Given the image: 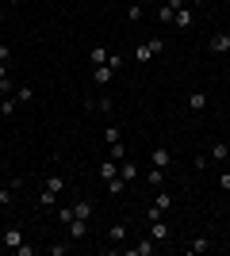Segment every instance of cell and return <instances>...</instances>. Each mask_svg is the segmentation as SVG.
Segmentation results:
<instances>
[{"label":"cell","mask_w":230,"mask_h":256,"mask_svg":"<svg viewBox=\"0 0 230 256\" xmlns=\"http://www.w3.org/2000/svg\"><path fill=\"white\" fill-rule=\"evenodd\" d=\"M173 23H176V27H180V31H188V27H192V8H188V4H184V8H176Z\"/></svg>","instance_id":"7c38bea8"},{"label":"cell","mask_w":230,"mask_h":256,"mask_svg":"<svg viewBox=\"0 0 230 256\" xmlns=\"http://www.w3.org/2000/svg\"><path fill=\"white\" fill-rule=\"evenodd\" d=\"M188 4H203V0H188Z\"/></svg>","instance_id":"836d02e7"},{"label":"cell","mask_w":230,"mask_h":256,"mask_svg":"<svg viewBox=\"0 0 230 256\" xmlns=\"http://www.w3.org/2000/svg\"><path fill=\"white\" fill-rule=\"evenodd\" d=\"M115 164H119V160H104V164H100V180H104V184H108V180H115V176H119V168H115Z\"/></svg>","instance_id":"9a60e30c"},{"label":"cell","mask_w":230,"mask_h":256,"mask_svg":"<svg viewBox=\"0 0 230 256\" xmlns=\"http://www.w3.org/2000/svg\"><path fill=\"white\" fill-rule=\"evenodd\" d=\"M16 100H20V104H31V100H35V88H27V84L16 88Z\"/></svg>","instance_id":"484cf974"},{"label":"cell","mask_w":230,"mask_h":256,"mask_svg":"<svg viewBox=\"0 0 230 256\" xmlns=\"http://www.w3.org/2000/svg\"><path fill=\"white\" fill-rule=\"evenodd\" d=\"M188 107H192V111H207V92H192V96H188Z\"/></svg>","instance_id":"44dd1931"},{"label":"cell","mask_w":230,"mask_h":256,"mask_svg":"<svg viewBox=\"0 0 230 256\" xmlns=\"http://www.w3.org/2000/svg\"><path fill=\"white\" fill-rule=\"evenodd\" d=\"M62 192H66V180H62V176H50L46 188H43V195H39V206H54V199Z\"/></svg>","instance_id":"6da1fadb"},{"label":"cell","mask_w":230,"mask_h":256,"mask_svg":"<svg viewBox=\"0 0 230 256\" xmlns=\"http://www.w3.org/2000/svg\"><path fill=\"white\" fill-rule=\"evenodd\" d=\"M73 214H77V218H92V199H81V203H73Z\"/></svg>","instance_id":"7402d4cb"},{"label":"cell","mask_w":230,"mask_h":256,"mask_svg":"<svg viewBox=\"0 0 230 256\" xmlns=\"http://www.w3.org/2000/svg\"><path fill=\"white\" fill-rule=\"evenodd\" d=\"M16 107H20V100H16V92H8V96H4V104H0V115L12 118V115H16Z\"/></svg>","instance_id":"ac0fdd59"},{"label":"cell","mask_w":230,"mask_h":256,"mask_svg":"<svg viewBox=\"0 0 230 256\" xmlns=\"http://www.w3.org/2000/svg\"><path fill=\"white\" fill-rule=\"evenodd\" d=\"M153 58H157V54H153L150 42H138V46H134V62H153Z\"/></svg>","instance_id":"e0dca14e"},{"label":"cell","mask_w":230,"mask_h":256,"mask_svg":"<svg viewBox=\"0 0 230 256\" xmlns=\"http://www.w3.org/2000/svg\"><path fill=\"white\" fill-rule=\"evenodd\" d=\"M111 76H115V69H111V65H92V84H96V88H108Z\"/></svg>","instance_id":"3957f363"},{"label":"cell","mask_w":230,"mask_h":256,"mask_svg":"<svg viewBox=\"0 0 230 256\" xmlns=\"http://www.w3.org/2000/svg\"><path fill=\"white\" fill-rule=\"evenodd\" d=\"M54 218H58L62 226H69V222L77 218V214H73V206H58V210H54Z\"/></svg>","instance_id":"603a6c76"},{"label":"cell","mask_w":230,"mask_h":256,"mask_svg":"<svg viewBox=\"0 0 230 256\" xmlns=\"http://www.w3.org/2000/svg\"><path fill=\"white\" fill-rule=\"evenodd\" d=\"M0 248H4V241H0Z\"/></svg>","instance_id":"8d00e7d4"},{"label":"cell","mask_w":230,"mask_h":256,"mask_svg":"<svg viewBox=\"0 0 230 256\" xmlns=\"http://www.w3.org/2000/svg\"><path fill=\"white\" fill-rule=\"evenodd\" d=\"M104 188H108V195H123V188H127V184H123V176H115V180H108Z\"/></svg>","instance_id":"cb8c5ba5"},{"label":"cell","mask_w":230,"mask_h":256,"mask_svg":"<svg viewBox=\"0 0 230 256\" xmlns=\"http://www.w3.org/2000/svg\"><path fill=\"white\" fill-rule=\"evenodd\" d=\"M127 20H131V23L142 20V4H134V0H131V8H127Z\"/></svg>","instance_id":"83f0119b"},{"label":"cell","mask_w":230,"mask_h":256,"mask_svg":"<svg viewBox=\"0 0 230 256\" xmlns=\"http://www.w3.org/2000/svg\"><path fill=\"white\" fill-rule=\"evenodd\" d=\"M134 4H146V0H134Z\"/></svg>","instance_id":"d590c367"},{"label":"cell","mask_w":230,"mask_h":256,"mask_svg":"<svg viewBox=\"0 0 230 256\" xmlns=\"http://www.w3.org/2000/svg\"><path fill=\"white\" fill-rule=\"evenodd\" d=\"M85 230H88V218H73V222H69V241H81Z\"/></svg>","instance_id":"5bb4252c"},{"label":"cell","mask_w":230,"mask_h":256,"mask_svg":"<svg viewBox=\"0 0 230 256\" xmlns=\"http://www.w3.org/2000/svg\"><path fill=\"white\" fill-rule=\"evenodd\" d=\"M146 184H150V188H165V168H157V164H153V168L146 172Z\"/></svg>","instance_id":"d6986e66"},{"label":"cell","mask_w":230,"mask_h":256,"mask_svg":"<svg viewBox=\"0 0 230 256\" xmlns=\"http://www.w3.org/2000/svg\"><path fill=\"white\" fill-rule=\"evenodd\" d=\"M127 157V146H123V142H115V146H111V160H123Z\"/></svg>","instance_id":"f1b7e54d"},{"label":"cell","mask_w":230,"mask_h":256,"mask_svg":"<svg viewBox=\"0 0 230 256\" xmlns=\"http://www.w3.org/2000/svg\"><path fill=\"white\" fill-rule=\"evenodd\" d=\"M20 188H23V180L4 184V188H0V206H12V203H16V192H20Z\"/></svg>","instance_id":"8992f818"},{"label":"cell","mask_w":230,"mask_h":256,"mask_svg":"<svg viewBox=\"0 0 230 256\" xmlns=\"http://www.w3.org/2000/svg\"><path fill=\"white\" fill-rule=\"evenodd\" d=\"M108 58H111V50H104V46H92V50H88V65H108Z\"/></svg>","instance_id":"4fadbf2b"},{"label":"cell","mask_w":230,"mask_h":256,"mask_svg":"<svg viewBox=\"0 0 230 256\" xmlns=\"http://www.w3.org/2000/svg\"><path fill=\"white\" fill-rule=\"evenodd\" d=\"M119 176H123V184H131V180H138V164H134L131 157H123V160H119Z\"/></svg>","instance_id":"ba28073f"},{"label":"cell","mask_w":230,"mask_h":256,"mask_svg":"<svg viewBox=\"0 0 230 256\" xmlns=\"http://www.w3.org/2000/svg\"><path fill=\"white\" fill-rule=\"evenodd\" d=\"M150 164H157V168H169V164H173V153L165 150V146H157V150L150 153Z\"/></svg>","instance_id":"9c48e42d"},{"label":"cell","mask_w":230,"mask_h":256,"mask_svg":"<svg viewBox=\"0 0 230 256\" xmlns=\"http://www.w3.org/2000/svg\"><path fill=\"white\" fill-rule=\"evenodd\" d=\"M219 188H222V192H230V172H222V176H219Z\"/></svg>","instance_id":"4dcf8cb0"},{"label":"cell","mask_w":230,"mask_h":256,"mask_svg":"<svg viewBox=\"0 0 230 256\" xmlns=\"http://www.w3.org/2000/svg\"><path fill=\"white\" fill-rule=\"evenodd\" d=\"M8 58H12V46H8V42H0V62H8Z\"/></svg>","instance_id":"f546056e"},{"label":"cell","mask_w":230,"mask_h":256,"mask_svg":"<svg viewBox=\"0 0 230 256\" xmlns=\"http://www.w3.org/2000/svg\"><path fill=\"white\" fill-rule=\"evenodd\" d=\"M207 160L226 164V160H230V146H226V142H215V146H211V153H207Z\"/></svg>","instance_id":"30bf717a"},{"label":"cell","mask_w":230,"mask_h":256,"mask_svg":"<svg viewBox=\"0 0 230 256\" xmlns=\"http://www.w3.org/2000/svg\"><path fill=\"white\" fill-rule=\"evenodd\" d=\"M4 76H8V65H4V62H0V80H4Z\"/></svg>","instance_id":"1f68e13d"},{"label":"cell","mask_w":230,"mask_h":256,"mask_svg":"<svg viewBox=\"0 0 230 256\" xmlns=\"http://www.w3.org/2000/svg\"><path fill=\"white\" fill-rule=\"evenodd\" d=\"M153 248H157V241H153V237H142V241H138V245H131L127 252H131V256H150Z\"/></svg>","instance_id":"8fae6325"},{"label":"cell","mask_w":230,"mask_h":256,"mask_svg":"<svg viewBox=\"0 0 230 256\" xmlns=\"http://www.w3.org/2000/svg\"><path fill=\"white\" fill-rule=\"evenodd\" d=\"M0 4H16V0H0Z\"/></svg>","instance_id":"e575fe53"},{"label":"cell","mask_w":230,"mask_h":256,"mask_svg":"<svg viewBox=\"0 0 230 256\" xmlns=\"http://www.w3.org/2000/svg\"><path fill=\"white\" fill-rule=\"evenodd\" d=\"M108 237H111V245H119V241H127V222H115L108 230Z\"/></svg>","instance_id":"ffe728a7"},{"label":"cell","mask_w":230,"mask_h":256,"mask_svg":"<svg viewBox=\"0 0 230 256\" xmlns=\"http://www.w3.org/2000/svg\"><path fill=\"white\" fill-rule=\"evenodd\" d=\"M207 237H196V241H188V252H207Z\"/></svg>","instance_id":"d4e9b609"},{"label":"cell","mask_w":230,"mask_h":256,"mask_svg":"<svg viewBox=\"0 0 230 256\" xmlns=\"http://www.w3.org/2000/svg\"><path fill=\"white\" fill-rule=\"evenodd\" d=\"M0 27H4V4H0Z\"/></svg>","instance_id":"d6a6232c"},{"label":"cell","mask_w":230,"mask_h":256,"mask_svg":"<svg viewBox=\"0 0 230 256\" xmlns=\"http://www.w3.org/2000/svg\"><path fill=\"white\" fill-rule=\"evenodd\" d=\"M188 0H165L161 8H157V23H161V27H169V23H173V16H176V8H184Z\"/></svg>","instance_id":"7a4b0ae2"},{"label":"cell","mask_w":230,"mask_h":256,"mask_svg":"<svg viewBox=\"0 0 230 256\" xmlns=\"http://www.w3.org/2000/svg\"><path fill=\"white\" fill-rule=\"evenodd\" d=\"M153 206H157V210H173V195H169V192H165V188H157V199H153Z\"/></svg>","instance_id":"2e32d148"},{"label":"cell","mask_w":230,"mask_h":256,"mask_svg":"<svg viewBox=\"0 0 230 256\" xmlns=\"http://www.w3.org/2000/svg\"><path fill=\"white\" fill-rule=\"evenodd\" d=\"M150 237H153V241H169V237H173L169 222H165V218H153V222H150Z\"/></svg>","instance_id":"5b68a950"},{"label":"cell","mask_w":230,"mask_h":256,"mask_svg":"<svg viewBox=\"0 0 230 256\" xmlns=\"http://www.w3.org/2000/svg\"><path fill=\"white\" fill-rule=\"evenodd\" d=\"M207 46H211V54H230V31H215Z\"/></svg>","instance_id":"277c9868"},{"label":"cell","mask_w":230,"mask_h":256,"mask_svg":"<svg viewBox=\"0 0 230 256\" xmlns=\"http://www.w3.org/2000/svg\"><path fill=\"white\" fill-rule=\"evenodd\" d=\"M104 138H108V146H115V142H123V130L119 126H108V130H104Z\"/></svg>","instance_id":"4316f807"},{"label":"cell","mask_w":230,"mask_h":256,"mask_svg":"<svg viewBox=\"0 0 230 256\" xmlns=\"http://www.w3.org/2000/svg\"><path fill=\"white\" fill-rule=\"evenodd\" d=\"M0 241H4V248H20V245H23V230H20V226H8Z\"/></svg>","instance_id":"52a82bcc"}]
</instances>
